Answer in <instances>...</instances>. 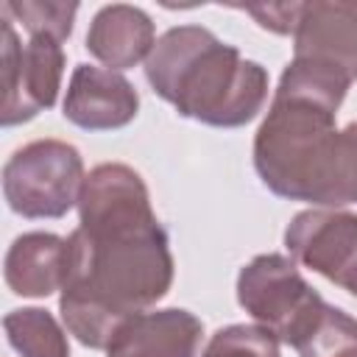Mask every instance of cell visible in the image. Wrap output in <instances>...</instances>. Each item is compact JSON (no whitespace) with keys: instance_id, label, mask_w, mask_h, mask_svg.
<instances>
[{"instance_id":"1","label":"cell","mask_w":357,"mask_h":357,"mask_svg":"<svg viewBox=\"0 0 357 357\" xmlns=\"http://www.w3.org/2000/svg\"><path fill=\"white\" fill-rule=\"evenodd\" d=\"M81 226L67 240L64 324L86 346H109L117 326L167 293L173 262L139 176L100 165L81 190Z\"/></svg>"},{"instance_id":"3","label":"cell","mask_w":357,"mask_h":357,"mask_svg":"<svg viewBox=\"0 0 357 357\" xmlns=\"http://www.w3.org/2000/svg\"><path fill=\"white\" fill-rule=\"evenodd\" d=\"M145 73L153 89L181 114L212 126L251 120L268 92V75L259 64L243 61L234 47L198 25L167 31Z\"/></svg>"},{"instance_id":"16","label":"cell","mask_w":357,"mask_h":357,"mask_svg":"<svg viewBox=\"0 0 357 357\" xmlns=\"http://www.w3.org/2000/svg\"><path fill=\"white\" fill-rule=\"evenodd\" d=\"M78 6H64V3H3L6 14H17L22 20V25L31 31V36L36 33H47L56 36L59 42L70 36L73 31V17H75Z\"/></svg>"},{"instance_id":"13","label":"cell","mask_w":357,"mask_h":357,"mask_svg":"<svg viewBox=\"0 0 357 357\" xmlns=\"http://www.w3.org/2000/svg\"><path fill=\"white\" fill-rule=\"evenodd\" d=\"M8 343L22 357H70L61 329L45 310H14L3 321Z\"/></svg>"},{"instance_id":"4","label":"cell","mask_w":357,"mask_h":357,"mask_svg":"<svg viewBox=\"0 0 357 357\" xmlns=\"http://www.w3.org/2000/svg\"><path fill=\"white\" fill-rule=\"evenodd\" d=\"M81 190V156L73 145L42 139L20 148L3 167L8 206L25 218L64 215Z\"/></svg>"},{"instance_id":"8","label":"cell","mask_w":357,"mask_h":357,"mask_svg":"<svg viewBox=\"0 0 357 357\" xmlns=\"http://www.w3.org/2000/svg\"><path fill=\"white\" fill-rule=\"evenodd\" d=\"M296 59L324 67L349 84L357 78V6L312 3L298 8Z\"/></svg>"},{"instance_id":"14","label":"cell","mask_w":357,"mask_h":357,"mask_svg":"<svg viewBox=\"0 0 357 357\" xmlns=\"http://www.w3.org/2000/svg\"><path fill=\"white\" fill-rule=\"evenodd\" d=\"M298 351L304 357H357V324L340 310L326 307Z\"/></svg>"},{"instance_id":"7","label":"cell","mask_w":357,"mask_h":357,"mask_svg":"<svg viewBox=\"0 0 357 357\" xmlns=\"http://www.w3.org/2000/svg\"><path fill=\"white\" fill-rule=\"evenodd\" d=\"M287 248L312 271L329 276L357 296V218L304 212L287 234Z\"/></svg>"},{"instance_id":"6","label":"cell","mask_w":357,"mask_h":357,"mask_svg":"<svg viewBox=\"0 0 357 357\" xmlns=\"http://www.w3.org/2000/svg\"><path fill=\"white\" fill-rule=\"evenodd\" d=\"M64 56L56 36L36 33L22 47L14 22L3 14V126L31 120L53 106Z\"/></svg>"},{"instance_id":"11","label":"cell","mask_w":357,"mask_h":357,"mask_svg":"<svg viewBox=\"0 0 357 357\" xmlns=\"http://www.w3.org/2000/svg\"><path fill=\"white\" fill-rule=\"evenodd\" d=\"M67 276V243L53 234L17 237L6 257V282L20 296H47Z\"/></svg>"},{"instance_id":"12","label":"cell","mask_w":357,"mask_h":357,"mask_svg":"<svg viewBox=\"0 0 357 357\" xmlns=\"http://www.w3.org/2000/svg\"><path fill=\"white\" fill-rule=\"evenodd\" d=\"M153 45L151 20L131 6H109L103 8L92 31L86 33V47L109 67H131L139 61Z\"/></svg>"},{"instance_id":"2","label":"cell","mask_w":357,"mask_h":357,"mask_svg":"<svg viewBox=\"0 0 357 357\" xmlns=\"http://www.w3.org/2000/svg\"><path fill=\"white\" fill-rule=\"evenodd\" d=\"M349 81L293 59L254 145L262 181L284 198L315 204L357 201V123L335 131Z\"/></svg>"},{"instance_id":"5","label":"cell","mask_w":357,"mask_h":357,"mask_svg":"<svg viewBox=\"0 0 357 357\" xmlns=\"http://www.w3.org/2000/svg\"><path fill=\"white\" fill-rule=\"evenodd\" d=\"M240 304L265 324L268 332L279 335L296 349L318 326L326 304L315 290L304 284L293 262L284 257H259L240 273Z\"/></svg>"},{"instance_id":"10","label":"cell","mask_w":357,"mask_h":357,"mask_svg":"<svg viewBox=\"0 0 357 357\" xmlns=\"http://www.w3.org/2000/svg\"><path fill=\"white\" fill-rule=\"evenodd\" d=\"M134 114H137V92L123 75L112 70L78 64L64 100L67 120H73L81 128L100 131V128L126 126Z\"/></svg>"},{"instance_id":"9","label":"cell","mask_w":357,"mask_h":357,"mask_svg":"<svg viewBox=\"0 0 357 357\" xmlns=\"http://www.w3.org/2000/svg\"><path fill=\"white\" fill-rule=\"evenodd\" d=\"M201 340V324L184 310L137 312L112 335L109 357H192Z\"/></svg>"},{"instance_id":"15","label":"cell","mask_w":357,"mask_h":357,"mask_svg":"<svg viewBox=\"0 0 357 357\" xmlns=\"http://www.w3.org/2000/svg\"><path fill=\"white\" fill-rule=\"evenodd\" d=\"M204 357H279V349L268 329L229 326L212 337Z\"/></svg>"}]
</instances>
